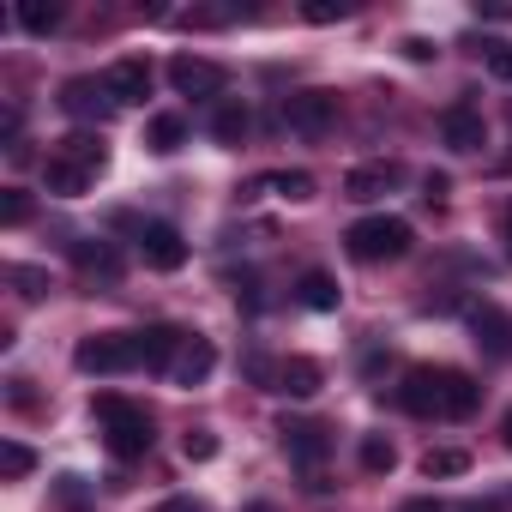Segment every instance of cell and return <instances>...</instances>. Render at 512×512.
Listing matches in <instances>:
<instances>
[{
	"label": "cell",
	"mask_w": 512,
	"mask_h": 512,
	"mask_svg": "<svg viewBox=\"0 0 512 512\" xmlns=\"http://www.w3.org/2000/svg\"><path fill=\"white\" fill-rule=\"evenodd\" d=\"M247 512H272V506H247Z\"/></svg>",
	"instance_id": "obj_41"
},
{
	"label": "cell",
	"mask_w": 512,
	"mask_h": 512,
	"mask_svg": "<svg viewBox=\"0 0 512 512\" xmlns=\"http://www.w3.org/2000/svg\"><path fill=\"white\" fill-rule=\"evenodd\" d=\"M404 512H446L440 500H404Z\"/></svg>",
	"instance_id": "obj_38"
},
{
	"label": "cell",
	"mask_w": 512,
	"mask_h": 512,
	"mask_svg": "<svg viewBox=\"0 0 512 512\" xmlns=\"http://www.w3.org/2000/svg\"><path fill=\"white\" fill-rule=\"evenodd\" d=\"M398 464V446L386 440V434H362V470H374V476H386Z\"/></svg>",
	"instance_id": "obj_25"
},
{
	"label": "cell",
	"mask_w": 512,
	"mask_h": 512,
	"mask_svg": "<svg viewBox=\"0 0 512 512\" xmlns=\"http://www.w3.org/2000/svg\"><path fill=\"white\" fill-rule=\"evenodd\" d=\"M61 19H67V7H55V0H49V7H43V0H25V7H19V25H25L31 37H49Z\"/></svg>",
	"instance_id": "obj_22"
},
{
	"label": "cell",
	"mask_w": 512,
	"mask_h": 512,
	"mask_svg": "<svg viewBox=\"0 0 512 512\" xmlns=\"http://www.w3.org/2000/svg\"><path fill=\"white\" fill-rule=\"evenodd\" d=\"M278 434H284V452H290L296 464H308V476H314V464L332 452V440H326V428H320V422H290V416H284V422H278Z\"/></svg>",
	"instance_id": "obj_10"
},
{
	"label": "cell",
	"mask_w": 512,
	"mask_h": 512,
	"mask_svg": "<svg viewBox=\"0 0 512 512\" xmlns=\"http://www.w3.org/2000/svg\"><path fill=\"white\" fill-rule=\"evenodd\" d=\"M181 344H187L181 326H145V332H139V356H145V368H163V374L175 368Z\"/></svg>",
	"instance_id": "obj_15"
},
{
	"label": "cell",
	"mask_w": 512,
	"mask_h": 512,
	"mask_svg": "<svg viewBox=\"0 0 512 512\" xmlns=\"http://www.w3.org/2000/svg\"><path fill=\"white\" fill-rule=\"evenodd\" d=\"M296 296H302V308H314V314H332V308H338V284H332L326 272H302Z\"/></svg>",
	"instance_id": "obj_21"
},
{
	"label": "cell",
	"mask_w": 512,
	"mask_h": 512,
	"mask_svg": "<svg viewBox=\"0 0 512 512\" xmlns=\"http://www.w3.org/2000/svg\"><path fill=\"white\" fill-rule=\"evenodd\" d=\"M260 187H272V193H284V199H314V175H308V169H278V175H266Z\"/></svg>",
	"instance_id": "obj_24"
},
{
	"label": "cell",
	"mask_w": 512,
	"mask_h": 512,
	"mask_svg": "<svg viewBox=\"0 0 512 512\" xmlns=\"http://www.w3.org/2000/svg\"><path fill=\"white\" fill-rule=\"evenodd\" d=\"M440 139H446V151H458V157L482 151V145H488V121H482V109H476V103H452V109L440 115Z\"/></svg>",
	"instance_id": "obj_5"
},
{
	"label": "cell",
	"mask_w": 512,
	"mask_h": 512,
	"mask_svg": "<svg viewBox=\"0 0 512 512\" xmlns=\"http://www.w3.org/2000/svg\"><path fill=\"white\" fill-rule=\"evenodd\" d=\"M13 284H19V290H25L31 302H37V296H49V278H43L37 266H19V272H13Z\"/></svg>",
	"instance_id": "obj_33"
},
{
	"label": "cell",
	"mask_w": 512,
	"mask_h": 512,
	"mask_svg": "<svg viewBox=\"0 0 512 512\" xmlns=\"http://www.w3.org/2000/svg\"><path fill=\"white\" fill-rule=\"evenodd\" d=\"M157 512H205V506H199V500H187V494H181V500H163V506H157Z\"/></svg>",
	"instance_id": "obj_36"
},
{
	"label": "cell",
	"mask_w": 512,
	"mask_h": 512,
	"mask_svg": "<svg viewBox=\"0 0 512 512\" xmlns=\"http://www.w3.org/2000/svg\"><path fill=\"white\" fill-rule=\"evenodd\" d=\"M470 470V458L458 452V446H434L428 458H422V476H464Z\"/></svg>",
	"instance_id": "obj_27"
},
{
	"label": "cell",
	"mask_w": 512,
	"mask_h": 512,
	"mask_svg": "<svg viewBox=\"0 0 512 512\" xmlns=\"http://www.w3.org/2000/svg\"><path fill=\"white\" fill-rule=\"evenodd\" d=\"M103 85H109V97L127 109V103H145L151 97V67L145 61H115L109 73H103Z\"/></svg>",
	"instance_id": "obj_13"
},
{
	"label": "cell",
	"mask_w": 512,
	"mask_h": 512,
	"mask_svg": "<svg viewBox=\"0 0 512 512\" xmlns=\"http://www.w3.org/2000/svg\"><path fill=\"white\" fill-rule=\"evenodd\" d=\"M73 260H79V272L85 278H121V260H115V247L109 241H73Z\"/></svg>",
	"instance_id": "obj_19"
},
{
	"label": "cell",
	"mask_w": 512,
	"mask_h": 512,
	"mask_svg": "<svg viewBox=\"0 0 512 512\" xmlns=\"http://www.w3.org/2000/svg\"><path fill=\"white\" fill-rule=\"evenodd\" d=\"M97 422H103V440L115 458H145L151 452V416L127 398H97Z\"/></svg>",
	"instance_id": "obj_2"
},
{
	"label": "cell",
	"mask_w": 512,
	"mask_h": 512,
	"mask_svg": "<svg viewBox=\"0 0 512 512\" xmlns=\"http://www.w3.org/2000/svg\"><path fill=\"white\" fill-rule=\"evenodd\" d=\"M181 452H187V464H211L217 458V434L211 428H187L181 434Z\"/></svg>",
	"instance_id": "obj_29"
},
{
	"label": "cell",
	"mask_w": 512,
	"mask_h": 512,
	"mask_svg": "<svg viewBox=\"0 0 512 512\" xmlns=\"http://www.w3.org/2000/svg\"><path fill=\"white\" fill-rule=\"evenodd\" d=\"M392 187H398V163H362V169L344 175V199H356V205H374Z\"/></svg>",
	"instance_id": "obj_11"
},
{
	"label": "cell",
	"mask_w": 512,
	"mask_h": 512,
	"mask_svg": "<svg viewBox=\"0 0 512 512\" xmlns=\"http://www.w3.org/2000/svg\"><path fill=\"white\" fill-rule=\"evenodd\" d=\"M284 127L302 133V139H326L338 127V97L332 91H296V97H284Z\"/></svg>",
	"instance_id": "obj_4"
},
{
	"label": "cell",
	"mask_w": 512,
	"mask_h": 512,
	"mask_svg": "<svg viewBox=\"0 0 512 512\" xmlns=\"http://www.w3.org/2000/svg\"><path fill=\"white\" fill-rule=\"evenodd\" d=\"M470 326H476V344H482L488 356H506V350H512V338H506V314H500V308H476Z\"/></svg>",
	"instance_id": "obj_20"
},
{
	"label": "cell",
	"mask_w": 512,
	"mask_h": 512,
	"mask_svg": "<svg viewBox=\"0 0 512 512\" xmlns=\"http://www.w3.org/2000/svg\"><path fill=\"white\" fill-rule=\"evenodd\" d=\"M404 55H410V61H428V55H434V43H422V37H404Z\"/></svg>",
	"instance_id": "obj_35"
},
{
	"label": "cell",
	"mask_w": 512,
	"mask_h": 512,
	"mask_svg": "<svg viewBox=\"0 0 512 512\" xmlns=\"http://www.w3.org/2000/svg\"><path fill=\"white\" fill-rule=\"evenodd\" d=\"M482 67H488V79L512 85V43H482Z\"/></svg>",
	"instance_id": "obj_30"
},
{
	"label": "cell",
	"mask_w": 512,
	"mask_h": 512,
	"mask_svg": "<svg viewBox=\"0 0 512 512\" xmlns=\"http://www.w3.org/2000/svg\"><path fill=\"white\" fill-rule=\"evenodd\" d=\"M500 241H506V260H512V205H506V217H500Z\"/></svg>",
	"instance_id": "obj_37"
},
{
	"label": "cell",
	"mask_w": 512,
	"mask_h": 512,
	"mask_svg": "<svg viewBox=\"0 0 512 512\" xmlns=\"http://www.w3.org/2000/svg\"><path fill=\"white\" fill-rule=\"evenodd\" d=\"M55 151H61L67 163H79L85 175H103V169H109V145H103V133H67Z\"/></svg>",
	"instance_id": "obj_16"
},
{
	"label": "cell",
	"mask_w": 512,
	"mask_h": 512,
	"mask_svg": "<svg viewBox=\"0 0 512 512\" xmlns=\"http://www.w3.org/2000/svg\"><path fill=\"white\" fill-rule=\"evenodd\" d=\"M302 13H308L314 25H332V19H344L350 7H344V0H308V7H302Z\"/></svg>",
	"instance_id": "obj_32"
},
{
	"label": "cell",
	"mask_w": 512,
	"mask_h": 512,
	"mask_svg": "<svg viewBox=\"0 0 512 512\" xmlns=\"http://www.w3.org/2000/svg\"><path fill=\"white\" fill-rule=\"evenodd\" d=\"M440 386H446V368H410L404 386H398V410H410V416H440Z\"/></svg>",
	"instance_id": "obj_8"
},
{
	"label": "cell",
	"mask_w": 512,
	"mask_h": 512,
	"mask_svg": "<svg viewBox=\"0 0 512 512\" xmlns=\"http://www.w3.org/2000/svg\"><path fill=\"white\" fill-rule=\"evenodd\" d=\"M139 253H145L151 272H181L187 266V241H181L175 223H145L139 229Z\"/></svg>",
	"instance_id": "obj_6"
},
{
	"label": "cell",
	"mask_w": 512,
	"mask_h": 512,
	"mask_svg": "<svg viewBox=\"0 0 512 512\" xmlns=\"http://www.w3.org/2000/svg\"><path fill=\"white\" fill-rule=\"evenodd\" d=\"M61 109H67V115H79V121H109L121 103L109 97V85H103V79H73V85L61 91Z\"/></svg>",
	"instance_id": "obj_9"
},
{
	"label": "cell",
	"mask_w": 512,
	"mask_h": 512,
	"mask_svg": "<svg viewBox=\"0 0 512 512\" xmlns=\"http://www.w3.org/2000/svg\"><path fill=\"white\" fill-rule=\"evenodd\" d=\"M422 199H428V205H446V175H428V181H422Z\"/></svg>",
	"instance_id": "obj_34"
},
{
	"label": "cell",
	"mask_w": 512,
	"mask_h": 512,
	"mask_svg": "<svg viewBox=\"0 0 512 512\" xmlns=\"http://www.w3.org/2000/svg\"><path fill=\"white\" fill-rule=\"evenodd\" d=\"M211 368H217V350H211V338L187 332V344H181V356H175L169 380H175V386H199V380H211Z\"/></svg>",
	"instance_id": "obj_12"
},
{
	"label": "cell",
	"mask_w": 512,
	"mask_h": 512,
	"mask_svg": "<svg viewBox=\"0 0 512 512\" xmlns=\"http://www.w3.org/2000/svg\"><path fill=\"white\" fill-rule=\"evenodd\" d=\"M31 464H37V452H31V446H19V440H7V446H0V476H7V482L31 476Z\"/></svg>",
	"instance_id": "obj_28"
},
{
	"label": "cell",
	"mask_w": 512,
	"mask_h": 512,
	"mask_svg": "<svg viewBox=\"0 0 512 512\" xmlns=\"http://www.w3.org/2000/svg\"><path fill=\"white\" fill-rule=\"evenodd\" d=\"M320 362H308V356H290V362H278L272 368V392H284V398H314L320 392Z\"/></svg>",
	"instance_id": "obj_14"
},
{
	"label": "cell",
	"mask_w": 512,
	"mask_h": 512,
	"mask_svg": "<svg viewBox=\"0 0 512 512\" xmlns=\"http://www.w3.org/2000/svg\"><path fill=\"white\" fill-rule=\"evenodd\" d=\"M91 181H97V175H85L79 163H67L61 151H49V163H43V187H49V193H61V199H79Z\"/></svg>",
	"instance_id": "obj_18"
},
{
	"label": "cell",
	"mask_w": 512,
	"mask_h": 512,
	"mask_svg": "<svg viewBox=\"0 0 512 512\" xmlns=\"http://www.w3.org/2000/svg\"><path fill=\"white\" fill-rule=\"evenodd\" d=\"M73 362H79L85 374H133V368H145L139 332H91V338L73 350Z\"/></svg>",
	"instance_id": "obj_3"
},
{
	"label": "cell",
	"mask_w": 512,
	"mask_h": 512,
	"mask_svg": "<svg viewBox=\"0 0 512 512\" xmlns=\"http://www.w3.org/2000/svg\"><path fill=\"white\" fill-rule=\"evenodd\" d=\"M0 223H7V229H19V223H31V193H19V187H7V199H0Z\"/></svg>",
	"instance_id": "obj_31"
},
{
	"label": "cell",
	"mask_w": 512,
	"mask_h": 512,
	"mask_svg": "<svg viewBox=\"0 0 512 512\" xmlns=\"http://www.w3.org/2000/svg\"><path fill=\"white\" fill-rule=\"evenodd\" d=\"M169 85H175L181 97H217V91L229 85V73H223L217 61H199V55H175V61H169Z\"/></svg>",
	"instance_id": "obj_7"
},
{
	"label": "cell",
	"mask_w": 512,
	"mask_h": 512,
	"mask_svg": "<svg viewBox=\"0 0 512 512\" xmlns=\"http://www.w3.org/2000/svg\"><path fill=\"white\" fill-rule=\"evenodd\" d=\"M344 247L356 253L362 266H380V260H404L410 253V223L404 217H362V223H350V235H344Z\"/></svg>",
	"instance_id": "obj_1"
},
{
	"label": "cell",
	"mask_w": 512,
	"mask_h": 512,
	"mask_svg": "<svg viewBox=\"0 0 512 512\" xmlns=\"http://www.w3.org/2000/svg\"><path fill=\"white\" fill-rule=\"evenodd\" d=\"M464 512H494V506H464Z\"/></svg>",
	"instance_id": "obj_40"
},
{
	"label": "cell",
	"mask_w": 512,
	"mask_h": 512,
	"mask_svg": "<svg viewBox=\"0 0 512 512\" xmlns=\"http://www.w3.org/2000/svg\"><path fill=\"white\" fill-rule=\"evenodd\" d=\"M500 440H506V452H512V410H506V422H500Z\"/></svg>",
	"instance_id": "obj_39"
},
{
	"label": "cell",
	"mask_w": 512,
	"mask_h": 512,
	"mask_svg": "<svg viewBox=\"0 0 512 512\" xmlns=\"http://www.w3.org/2000/svg\"><path fill=\"white\" fill-rule=\"evenodd\" d=\"M482 404V386L470 380V374H458V368H446V386H440V416H452V422H464L470 410Z\"/></svg>",
	"instance_id": "obj_17"
},
{
	"label": "cell",
	"mask_w": 512,
	"mask_h": 512,
	"mask_svg": "<svg viewBox=\"0 0 512 512\" xmlns=\"http://www.w3.org/2000/svg\"><path fill=\"white\" fill-rule=\"evenodd\" d=\"M181 139H187V121H181V115H157V121H151V151L169 157V151H181Z\"/></svg>",
	"instance_id": "obj_26"
},
{
	"label": "cell",
	"mask_w": 512,
	"mask_h": 512,
	"mask_svg": "<svg viewBox=\"0 0 512 512\" xmlns=\"http://www.w3.org/2000/svg\"><path fill=\"white\" fill-rule=\"evenodd\" d=\"M247 127H253V121H247V109H241V103H223V109H217V121H211V133H217L223 145H241V139H247Z\"/></svg>",
	"instance_id": "obj_23"
}]
</instances>
